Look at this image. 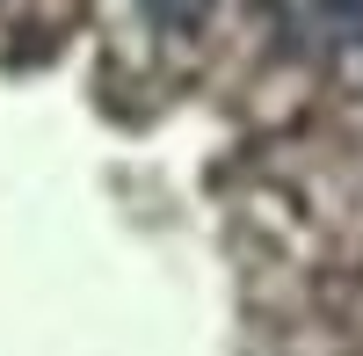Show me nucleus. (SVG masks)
<instances>
[{
	"label": "nucleus",
	"mask_w": 363,
	"mask_h": 356,
	"mask_svg": "<svg viewBox=\"0 0 363 356\" xmlns=\"http://www.w3.org/2000/svg\"><path fill=\"white\" fill-rule=\"evenodd\" d=\"M145 15H153L167 37H189V29H203L211 22V0H138Z\"/></svg>",
	"instance_id": "f257e3e1"
}]
</instances>
